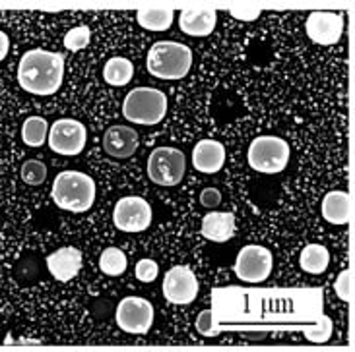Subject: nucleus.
<instances>
[{"mask_svg":"<svg viewBox=\"0 0 355 352\" xmlns=\"http://www.w3.org/2000/svg\"><path fill=\"white\" fill-rule=\"evenodd\" d=\"M196 331L202 335V337H216L220 335V327L214 322V314L210 310H202L198 317H196Z\"/></svg>","mask_w":355,"mask_h":352,"instance_id":"bb28decb","label":"nucleus"},{"mask_svg":"<svg viewBox=\"0 0 355 352\" xmlns=\"http://www.w3.org/2000/svg\"><path fill=\"white\" fill-rule=\"evenodd\" d=\"M274 267V257L268 248L259 246V244H249L241 248L239 256L235 259V275L245 283H264L272 273Z\"/></svg>","mask_w":355,"mask_h":352,"instance_id":"0eeeda50","label":"nucleus"},{"mask_svg":"<svg viewBox=\"0 0 355 352\" xmlns=\"http://www.w3.org/2000/svg\"><path fill=\"white\" fill-rule=\"evenodd\" d=\"M140 138L128 126H111L103 136V149L115 159H128L138 149Z\"/></svg>","mask_w":355,"mask_h":352,"instance_id":"4468645a","label":"nucleus"},{"mask_svg":"<svg viewBox=\"0 0 355 352\" xmlns=\"http://www.w3.org/2000/svg\"><path fill=\"white\" fill-rule=\"evenodd\" d=\"M113 223L123 232H142L152 223V207L138 196L121 198L113 210Z\"/></svg>","mask_w":355,"mask_h":352,"instance_id":"9d476101","label":"nucleus"},{"mask_svg":"<svg viewBox=\"0 0 355 352\" xmlns=\"http://www.w3.org/2000/svg\"><path fill=\"white\" fill-rule=\"evenodd\" d=\"M175 10L164 8V6H152V8H142L136 12L138 24L148 31H165L173 24Z\"/></svg>","mask_w":355,"mask_h":352,"instance_id":"6ab92c4d","label":"nucleus"},{"mask_svg":"<svg viewBox=\"0 0 355 352\" xmlns=\"http://www.w3.org/2000/svg\"><path fill=\"white\" fill-rule=\"evenodd\" d=\"M307 35L317 45H334L344 33V18L336 12H311L305 24Z\"/></svg>","mask_w":355,"mask_h":352,"instance_id":"f8f14e48","label":"nucleus"},{"mask_svg":"<svg viewBox=\"0 0 355 352\" xmlns=\"http://www.w3.org/2000/svg\"><path fill=\"white\" fill-rule=\"evenodd\" d=\"M49 124L41 116H29L28 120L21 126V140L29 147H39L47 140Z\"/></svg>","mask_w":355,"mask_h":352,"instance_id":"4be33fe9","label":"nucleus"},{"mask_svg":"<svg viewBox=\"0 0 355 352\" xmlns=\"http://www.w3.org/2000/svg\"><path fill=\"white\" fill-rule=\"evenodd\" d=\"M230 14L241 21H254L260 16V10L252 8V6H243V8H231Z\"/></svg>","mask_w":355,"mask_h":352,"instance_id":"c756f323","label":"nucleus"},{"mask_svg":"<svg viewBox=\"0 0 355 352\" xmlns=\"http://www.w3.org/2000/svg\"><path fill=\"white\" fill-rule=\"evenodd\" d=\"M289 163V145L278 136H259L249 147L250 169L262 174H278Z\"/></svg>","mask_w":355,"mask_h":352,"instance_id":"39448f33","label":"nucleus"},{"mask_svg":"<svg viewBox=\"0 0 355 352\" xmlns=\"http://www.w3.org/2000/svg\"><path fill=\"white\" fill-rule=\"evenodd\" d=\"M200 232L210 242H227L235 232V215L230 211H210L202 217Z\"/></svg>","mask_w":355,"mask_h":352,"instance_id":"f3484780","label":"nucleus"},{"mask_svg":"<svg viewBox=\"0 0 355 352\" xmlns=\"http://www.w3.org/2000/svg\"><path fill=\"white\" fill-rule=\"evenodd\" d=\"M200 203L204 207H218L221 203V192L216 190V188H206V190H202L200 194Z\"/></svg>","mask_w":355,"mask_h":352,"instance_id":"c85d7f7f","label":"nucleus"},{"mask_svg":"<svg viewBox=\"0 0 355 352\" xmlns=\"http://www.w3.org/2000/svg\"><path fill=\"white\" fill-rule=\"evenodd\" d=\"M89 39H92V31L87 26H78V28L70 29L67 35H64V47L68 50H82L89 45Z\"/></svg>","mask_w":355,"mask_h":352,"instance_id":"393cba45","label":"nucleus"},{"mask_svg":"<svg viewBox=\"0 0 355 352\" xmlns=\"http://www.w3.org/2000/svg\"><path fill=\"white\" fill-rule=\"evenodd\" d=\"M49 147L58 155H80L87 142L84 124L74 118H60L49 128Z\"/></svg>","mask_w":355,"mask_h":352,"instance_id":"1a4fd4ad","label":"nucleus"},{"mask_svg":"<svg viewBox=\"0 0 355 352\" xmlns=\"http://www.w3.org/2000/svg\"><path fill=\"white\" fill-rule=\"evenodd\" d=\"M352 205L347 192H328L322 200V217L330 225H347L352 221Z\"/></svg>","mask_w":355,"mask_h":352,"instance_id":"a211bd4d","label":"nucleus"},{"mask_svg":"<svg viewBox=\"0 0 355 352\" xmlns=\"http://www.w3.org/2000/svg\"><path fill=\"white\" fill-rule=\"evenodd\" d=\"M164 296L171 304H191L198 296V279L191 267L175 266L165 273Z\"/></svg>","mask_w":355,"mask_h":352,"instance_id":"9b49d317","label":"nucleus"},{"mask_svg":"<svg viewBox=\"0 0 355 352\" xmlns=\"http://www.w3.org/2000/svg\"><path fill=\"white\" fill-rule=\"evenodd\" d=\"M135 76V66L128 58L123 57H113L109 58L103 66V80H105L109 86L123 87L126 86Z\"/></svg>","mask_w":355,"mask_h":352,"instance_id":"412c9836","label":"nucleus"},{"mask_svg":"<svg viewBox=\"0 0 355 352\" xmlns=\"http://www.w3.org/2000/svg\"><path fill=\"white\" fill-rule=\"evenodd\" d=\"M116 325L130 335H144L154 324V306L140 296H126L116 306Z\"/></svg>","mask_w":355,"mask_h":352,"instance_id":"6e6552de","label":"nucleus"},{"mask_svg":"<svg viewBox=\"0 0 355 352\" xmlns=\"http://www.w3.org/2000/svg\"><path fill=\"white\" fill-rule=\"evenodd\" d=\"M21 180L29 184V186H39V184H43L45 178H47V167L43 165L37 159H29L21 165Z\"/></svg>","mask_w":355,"mask_h":352,"instance_id":"b1692460","label":"nucleus"},{"mask_svg":"<svg viewBox=\"0 0 355 352\" xmlns=\"http://www.w3.org/2000/svg\"><path fill=\"white\" fill-rule=\"evenodd\" d=\"M123 115L126 120L142 126L159 124L167 115V97L155 87H136L126 95Z\"/></svg>","mask_w":355,"mask_h":352,"instance_id":"20e7f679","label":"nucleus"},{"mask_svg":"<svg viewBox=\"0 0 355 352\" xmlns=\"http://www.w3.org/2000/svg\"><path fill=\"white\" fill-rule=\"evenodd\" d=\"M334 290H336L338 298L344 300V302H349V300L354 298V275H352L349 269L342 271V273L338 275Z\"/></svg>","mask_w":355,"mask_h":352,"instance_id":"a878e982","label":"nucleus"},{"mask_svg":"<svg viewBox=\"0 0 355 352\" xmlns=\"http://www.w3.org/2000/svg\"><path fill=\"white\" fill-rule=\"evenodd\" d=\"M192 66V50L177 41H157L148 50L146 68L159 80H181Z\"/></svg>","mask_w":355,"mask_h":352,"instance_id":"7ed1b4c3","label":"nucleus"},{"mask_svg":"<svg viewBox=\"0 0 355 352\" xmlns=\"http://www.w3.org/2000/svg\"><path fill=\"white\" fill-rule=\"evenodd\" d=\"M47 269L60 283H67L80 273L82 269V252L74 246L58 248L57 252L47 256Z\"/></svg>","mask_w":355,"mask_h":352,"instance_id":"ddd939ff","label":"nucleus"},{"mask_svg":"<svg viewBox=\"0 0 355 352\" xmlns=\"http://www.w3.org/2000/svg\"><path fill=\"white\" fill-rule=\"evenodd\" d=\"M51 196L60 210L84 213L96 201V182L86 172L64 171L57 174L51 188Z\"/></svg>","mask_w":355,"mask_h":352,"instance_id":"f03ea898","label":"nucleus"},{"mask_svg":"<svg viewBox=\"0 0 355 352\" xmlns=\"http://www.w3.org/2000/svg\"><path fill=\"white\" fill-rule=\"evenodd\" d=\"M159 275V267L155 263L154 259H140L138 263H136V279L138 281H142V283H152L155 281Z\"/></svg>","mask_w":355,"mask_h":352,"instance_id":"cd10ccee","label":"nucleus"},{"mask_svg":"<svg viewBox=\"0 0 355 352\" xmlns=\"http://www.w3.org/2000/svg\"><path fill=\"white\" fill-rule=\"evenodd\" d=\"M64 77V57L33 48L24 53L18 64V84L24 91L33 95H53L62 86Z\"/></svg>","mask_w":355,"mask_h":352,"instance_id":"f257e3e1","label":"nucleus"},{"mask_svg":"<svg viewBox=\"0 0 355 352\" xmlns=\"http://www.w3.org/2000/svg\"><path fill=\"white\" fill-rule=\"evenodd\" d=\"M218 12L214 8H184L179 16L182 33L191 37H208L216 29Z\"/></svg>","mask_w":355,"mask_h":352,"instance_id":"2eb2a0df","label":"nucleus"},{"mask_svg":"<svg viewBox=\"0 0 355 352\" xmlns=\"http://www.w3.org/2000/svg\"><path fill=\"white\" fill-rule=\"evenodd\" d=\"M187 171L184 153L175 147H155L148 157V176L157 186H177Z\"/></svg>","mask_w":355,"mask_h":352,"instance_id":"423d86ee","label":"nucleus"},{"mask_svg":"<svg viewBox=\"0 0 355 352\" xmlns=\"http://www.w3.org/2000/svg\"><path fill=\"white\" fill-rule=\"evenodd\" d=\"M99 269L109 277L123 275L126 271V256L119 248H107L99 257Z\"/></svg>","mask_w":355,"mask_h":352,"instance_id":"5701e85b","label":"nucleus"},{"mask_svg":"<svg viewBox=\"0 0 355 352\" xmlns=\"http://www.w3.org/2000/svg\"><path fill=\"white\" fill-rule=\"evenodd\" d=\"M225 163V147L216 140H200L192 149V165L198 172L214 174Z\"/></svg>","mask_w":355,"mask_h":352,"instance_id":"dca6fc26","label":"nucleus"},{"mask_svg":"<svg viewBox=\"0 0 355 352\" xmlns=\"http://www.w3.org/2000/svg\"><path fill=\"white\" fill-rule=\"evenodd\" d=\"M8 48H10L8 35H6L4 31H0V60H4V58H6V55H8Z\"/></svg>","mask_w":355,"mask_h":352,"instance_id":"7c9ffc66","label":"nucleus"},{"mask_svg":"<svg viewBox=\"0 0 355 352\" xmlns=\"http://www.w3.org/2000/svg\"><path fill=\"white\" fill-rule=\"evenodd\" d=\"M330 263V254L322 244H309L303 248L301 256H299V266L303 271H307L311 275H320L327 271Z\"/></svg>","mask_w":355,"mask_h":352,"instance_id":"aec40b11","label":"nucleus"}]
</instances>
